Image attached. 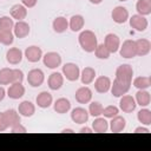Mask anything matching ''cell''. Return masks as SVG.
<instances>
[{
  "instance_id": "obj_1",
  "label": "cell",
  "mask_w": 151,
  "mask_h": 151,
  "mask_svg": "<svg viewBox=\"0 0 151 151\" xmlns=\"http://www.w3.org/2000/svg\"><path fill=\"white\" fill-rule=\"evenodd\" d=\"M78 42H79L80 47L83 48V51H85L87 53H92V52H94V50L98 45V39H97V35L94 34V32H92L90 29H84V31H80V33L78 35Z\"/></svg>"
},
{
  "instance_id": "obj_2",
  "label": "cell",
  "mask_w": 151,
  "mask_h": 151,
  "mask_svg": "<svg viewBox=\"0 0 151 151\" xmlns=\"http://www.w3.org/2000/svg\"><path fill=\"white\" fill-rule=\"evenodd\" d=\"M131 88V83H127V81H123L120 79H117L114 78V80L111 83V93L113 97L116 98H119L124 94H126Z\"/></svg>"
},
{
  "instance_id": "obj_3",
  "label": "cell",
  "mask_w": 151,
  "mask_h": 151,
  "mask_svg": "<svg viewBox=\"0 0 151 151\" xmlns=\"http://www.w3.org/2000/svg\"><path fill=\"white\" fill-rule=\"evenodd\" d=\"M63 76L68 81H77L80 77V68L74 63H66L63 66Z\"/></svg>"
},
{
  "instance_id": "obj_4",
  "label": "cell",
  "mask_w": 151,
  "mask_h": 151,
  "mask_svg": "<svg viewBox=\"0 0 151 151\" xmlns=\"http://www.w3.org/2000/svg\"><path fill=\"white\" fill-rule=\"evenodd\" d=\"M61 61H63L61 55L58 52L51 51V52H47V53L42 54V63L47 68L54 70V68H57L61 65Z\"/></svg>"
},
{
  "instance_id": "obj_5",
  "label": "cell",
  "mask_w": 151,
  "mask_h": 151,
  "mask_svg": "<svg viewBox=\"0 0 151 151\" xmlns=\"http://www.w3.org/2000/svg\"><path fill=\"white\" fill-rule=\"evenodd\" d=\"M45 81V74L40 68H33L27 74V83L32 87H39Z\"/></svg>"
},
{
  "instance_id": "obj_6",
  "label": "cell",
  "mask_w": 151,
  "mask_h": 151,
  "mask_svg": "<svg viewBox=\"0 0 151 151\" xmlns=\"http://www.w3.org/2000/svg\"><path fill=\"white\" fill-rule=\"evenodd\" d=\"M119 54L120 57L125 58V59H132L136 57V42L134 40L127 39L125 40L123 44H120L119 47Z\"/></svg>"
},
{
  "instance_id": "obj_7",
  "label": "cell",
  "mask_w": 151,
  "mask_h": 151,
  "mask_svg": "<svg viewBox=\"0 0 151 151\" xmlns=\"http://www.w3.org/2000/svg\"><path fill=\"white\" fill-rule=\"evenodd\" d=\"M24 57L27 59L28 63H38L42 59V50L37 45H31L25 50Z\"/></svg>"
},
{
  "instance_id": "obj_8",
  "label": "cell",
  "mask_w": 151,
  "mask_h": 151,
  "mask_svg": "<svg viewBox=\"0 0 151 151\" xmlns=\"http://www.w3.org/2000/svg\"><path fill=\"white\" fill-rule=\"evenodd\" d=\"M116 78L120 79L123 81H127V83H132V78H133V68L131 65L129 64H123L119 65L116 70Z\"/></svg>"
},
{
  "instance_id": "obj_9",
  "label": "cell",
  "mask_w": 151,
  "mask_h": 151,
  "mask_svg": "<svg viewBox=\"0 0 151 151\" xmlns=\"http://www.w3.org/2000/svg\"><path fill=\"white\" fill-rule=\"evenodd\" d=\"M25 92H26V88L22 85V83H12V84H9L8 88L6 90V96L11 99L17 100V99L22 98Z\"/></svg>"
},
{
  "instance_id": "obj_10",
  "label": "cell",
  "mask_w": 151,
  "mask_h": 151,
  "mask_svg": "<svg viewBox=\"0 0 151 151\" xmlns=\"http://www.w3.org/2000/svg\"><path fill=\"white\" fill-rule=\"evenodd\" d=\"M119 98H120L119 99V110H122L125 113H131L136 110L137 103L134 100V97H132L130 94H124Z\"/></svg>"
},
{
  "instance_id": "obj_11",
  "label": "cell",
  "mask_w": 151,
  "mask_h": 151,
  "mask_svg": "<svg viewBox=\"0 0 151 151\" xmlns=\"http://www.w3.org/2000/svg\"><path fill=\"white\" fill-rule=\"evenodd\" d=\"M129 22H130V26L137 32H144L149 26L147 19L143 15H139V14H134L132 17H129Z\"/></svg>"
},
{
  "instance_id": "obj_12",
  "label": "cell",
  "mask_w": 151,
  "mask_h": 151,
  "mask_svg": "<svg viewBox=\"0 0 151 151\" xmlns=\"http://www.w3.org/2000/svg\"><path fill=\"white\" fill-rule=\"evenodd\" d=\"M88 111L81 106H78V107H74L71 110V119L73 123L76 124H85L87 123L88 120Z\"/></svg>"
},
{
  "instance_id": "obj_13",
  "label": "cell",
  "mask_w": 151,
  "mask_h": 151,
  "mask_svg": "<svg viewBox=\"0 0 151 151\" xmlns=\"http://www.w3.org/2000/svg\"><path fill=\"white\" fill-rule=\"evenodd\" d=\"M129 11L124 6H116L111 12V18L116 24H124L129 20Z\"/></svg>"
},
{
  "instance_id": "obj_14",
  "label": "cell",
  "mask_w": 151,
  "mask_h": 151,
  "mask_svg": "<svg viewBox=\"0 0 151 151\" xmlns=\"http://www.w3.org/2000/svg\"><path fill=\"white\" fill-rule=\"evenodd\" d=\"M93 92L88 86H81L76 91L74 98L79 104H88L92 100Z\"/></svg>"
},
{
  "instance_id": "obj_15",
  "label": "cell",
  "mask_w": 151,
  "mask_h": 151,
  "mask_svg": "<svg viewBox=\"0 0 151 151\" xmlns=\"http://www.w3.org/2000/svg\"><path fill=\"white\" fill-rule=\"evenodd\" d=\"M104 45L107 47L110 53H116L120 47V39L114 33H107L104 39Z\"/></svg>"
},
{
  "instance_id": "obj_16",
  "label": "cell",
  "mask_w": 151,
  "mask_h": 151,
  "mask_svg": "<svg viewBox=\"0 0 151 151\" xmlns=\"http://www.w3.org/2000/svg\"><path fill=\"white\" fill-rule=\"evenodd\" d=\"M64 76L63 73L60 72H53L48 76V79H47V85L50 87V90L52 91H58L63 87L64 85Z\"/></svg>"
},
{
  "instance_id": "obj_17",
  "label": "cell",
  "mask_w": 151,
  "mask_h": 151,
  "mask_svg": "<svg viewBox=\"0 0 151 151\" xmlns=\"http://www.w3.org/2000/svg\"><path fill=\"white\" fill-rule=\"evenodd\" d=\"M24 58V52L18 47H11L6 52V60L11 65H18Z\"/></svg>"
},
{
  "instance_id": "obj_18",
  "label": "cell",
  "mask_w": 151,
  "mask_h": 151,
  "mask_svg": "<svg viewBox=\"0 0 151 151\" xmlns=\"http://www.w3.org/2000/svg\"><path fill=\"white\" fill-rule=\"evenodd\" d=\"M112 80L106 76H100L94 80V90L98 93H107L111 88Z\"/></svg>"
},
{
  "instance_id": "obj_19",
  "label": "cell",
  "mask_w": 151,
  "mask_h": 151,
  "mask_svg": "<svg viewBox=\"0 0 151 151\" xmlns=\"http://www.w3.org/2000/svg\"><path fill=\"white\" fill-rule=\"evenodd\" d=\"M29 31H31L29 25L26 21L21 20V21L14 22V27H13V31L12 32H13V34H14L15 38L22 39V38H26L29 34Z\"/></svg>"
},
{
  "instance_id": "obj_20",
  "label": "cell",
  "mask_w": 151,
  "mask_h": 151,
  "mask_svg": "<svg viewBox=\"0 0 151 151\" xmlns=\"http://www.w3.org/2000/svg\"><path fill=\"white\" fill-rule=\"evenodd\" d=\"M136 42V55L138 57H145L151 51V42L149 39L140 38L138 40H134Z\"/></svg>"
},
{
  "instance_id": "obj_21",
  "label": "cell",
  "mask_w": 151,
  "mask_h": 151,
  "mask_svg": "<svg viewBox=\"0 0 151 151\" xmlns=\"http://www.w3.org/2000/svg\"><path fill=\"white\" fill-rule=\"evenodd\" d=\"M125 127H126V119L119 114L111 118V122L109 123V129L114 133L123 132L125 130Z\"/></svg>"
},
{
  "instance_id": "obj_22",
  "label": "cell",
  "mask_w": 151,
  "mask_h": 151,
  "mask_svg": "<svg viewBox=\"0 0 151 151\" xmlns=\"http://www.w3.org/2000/svg\"><path fill=\"white\" fill-rule=\"evenodd\" d=\"M35 104L40 107V109H48L52 104H53V97L50 92L47 91H42L40 92L37 98H35Z\"/></svg>"
},
{
  "instance_id": "obj_23",
  "label": "cell",
  "mask_w": 151,
  "mask_h": 151,
  "mask_svg": "<svg viewBox=\"0 0 151 151\" xmlns=\"http://www.w3.org/2000/svg\"><path fill=\"white\" fill-rule=\"evenodd\" d=\"M18 112L21 117H32L35 113V105L29 100H24L18 106Z\"/></svg>"
},
{
  "instance_id": "obj_24",
  "label": "cell",
  "mask_w": 151,
  "mask_h": 151,
  "mask_svg": "<svg viewBox=\"0 0 151 151\" xmlns=\"http://www.w3.org/2000/svg\"><path fill=\"white\" fill-rule=\"evenodd\" d=\"M9 14L14 20L21 21L27 17V8L22 4H15V5H13L11 7Z\"/></svg>"
},
{
  "instance_id": "obj_25",
  "label": "cell",
  "mask_w": 151,
  "mask_h": 151,
  "mask_svg": "<svg viewBox=\"0 0 151 151\" xmlns=\"http://www.w3.org/2000/svg\"><path fill=\"white\" fill-rule=\"evenodd\" d=\"M85 25V18L81 14L72 15L68 20V28L72 32H80L84 28Z\"/></svg>"
},
{
  "instance_id": "obj_26",
  "label": "cell",
  "mask_w": 151,
  "mask_h": 151,
  "mask_svg": "<svg viewBox=\"0 0 151 151\" xmlns=\"http://www.w3.org/2000/svg\"><path fill=\"white\" fill-rule=\"evenodd\" d=\"M53 109L57 113L59 114H65L71 110V101L67 98H58L54 103H53Z\"/></svg>"
},
{
  "instance_id": "obj_27",
  "label": "cell",
  "mask_w": 151,
  "mask_h": 151,
  "mask_svg": "<svg viewBox=\"0 0 151 151\" xmlns=\"http://www.w3.org/2000/svg\"><path fill=\"white\" fill-rule=\"evenodd\" d=\"M80 80L84 85H90L96 79V70L91 66H86L80 71Z\"/></svg>"
},
{
  "instance_id": "obj_28",
  "label": "cell",
  "mask_w": 151,
  "mask_h": 151,
  "mask_svg": "<svg viewBox=\"0 0 151 151\" xmlns=\"http://www.w3.org/2000/svg\"><path fill=\"white\" fill-rule=\"evenodd\" d=\"M134 100H136L137 105H139L140 107H146L150 105L151 94L147 90H138L134 96Z\"/></svg>"
},
{
  "instance_id": "obj_29",
  "label": "cell",
  "mask_w": 151,
  "mask_h": 151,
  "mask_svg": "<svg viewBox=\"0 0 151 151\" xmlns=\"http://www.w3.org/2000/svg\"><path fill=\"white\" fill-rule=\"evenodd\" d=\"M4 116H5V119L7 122V125H8V129H11L12 126L17 125L20 123V114L17 110L14 109H8L6 111H4Z\"/></svg>"
},
{
  "instance_id": "obj_30",
  "label": "cell",
  "mask_w": 151,
  "mask_h": 151,
  "mask_svg": "<svg viewBox=\"0 0 151 151\" xmlns=\"http://www.w3.org/2000/svg\"><path fill=\"white\" fill-rule=\"evenodd\" d=\"M92 130L93 132L97 133H104L109 130V122L106 120L105 117H96L94 120L92 122Z\"/></svg>"
},
{
  "instance_id": "obj_31",
  "label": "cell",
  "mask_w": 151,
  "mask_h": 151,
  "mask_svg": "<svg viewBox=\"0 0 151 151\" xmlns=\"http://www.w3.org/2000/svg\"><path fill=\"white\" fill-rule=\"evenodd\" d=\"M52 28L55 33H64L68 29V20L65 17H57L52 22Z\"/></svg>"
},
{
  "instance_id": "obj_32",
  "label": "cell",
  "mask_w": 151,
  "mask_h": 151,
  "mask_svg": "<svg viewBox=\"0 0 151 151\" xmlns=\"http://www.w3.org/2000/svg\"><path fill=\"white\" fill-rule=\"evenodd\" d=\"M131 85H133L138 90H147L151 86V78L147 77V76L136 77L133 79V81L131 83Z\"/></svg>"
},
{
  "instance_id": "obj_33",
  "label": "cell",
  "mask_w": 151,
  "mask_h": 151,
  "mask_svg": "<svg viewBox=\"0 0 151 151\" xmlns=\"http://www.w3.org/2000/svg\"><path fill=\"white\" fill-rule=\"evenodd\" d=\"M136 11L139 15H143V17L151 14V1L150 0H138L136 2Z\"/></svg>"
},
{
  "instance_id": "obj_34",
  "label": "cell",
  "mask_w": 151,
  "mask_h": 151,
  "mask_svg": "<svg viewBox=\"0 0 151 151\" xmlns=\"http://www.w3.org/2000/svg\"><path fill=\"white\" fill-rule=\"evenodd\" d=\"M137 119L144 126L151 125V111L149 109H146V107L140 109L138 111V113H137Z\"/></svg>"
},
{
  "instance_id": "obj_35",
  "label": "cell",
  "mask_w": 151,
  "mask_h": 151,
  "mask_svg": "<svg viewBox=\"0 0 151 151\" xmlns=\"http://www.w3.org/2000/svg\"><path fill=\"white\" fill-rule=\"evenodd\" d=\"M12 77H13V68L4 67L0 70V85H9L12 84Z\"/></svg>"
},
{
  "instance_id": "obj_36",
  "label": "cell",
  "mask_w": 151,
  "mask_h": 151,
  "mask_svg": "<svg viewBox=\"0 0 151 151\" xmlns=\"http://www.w3.org/2000/svg\"><path fill=\"white\" fill-rule=\"evenodd\" d=\"M14 27V19L12 17H0V31H9L12 32Z\"/></svg>"
},
{
  "instance_id": "obj_37",
  "label": "cell",
  "mask_w": 151,
  "mask_h": 151,
  "mask_svg": "<svg viewBox=\"0 0 151 151\" xmlns=\"http://www.w3.org/2000/svg\"><path fill=\"white\" fill-rule=\"evenodd\" d=\"M94 55H96L98 59L106 60V59L110 58L111 53H110V51L107 50V47H106V46L104 45V42H103V44H98V45H97V47H96V50H94Z\"/></svg>"
},
{
  "instance_id": "obj_38",
  "label": "cell",
  "mask_w": 151,
  "mask_h": 151,
  "mask_svg": "<svg viewBox=\"0 0 151 151\" xmlns=\"http://www.w3.org/2000/svg\"><path fill=\"white\" fill-rule=\"evenodd\" d=\"M88 114L92 116V117H99L101 116V112H103V105L99 103V101H90V105H88Z\"/></svg>"
},
{
  "instance_id": "obj_39",
  "label": "cell",
  "mask_w": 151,
  "mask_h": 151,
  "mask_svg": "<svg viewBox=\"0 0 151 151\" xmlns=\"http://www.w3.org/2000/svg\"><path fill=\"white\" fill-rule=\"evenodd\" d=\"M14 41V34L9 31H0V44L5 46L12 45Z\"/></svg>"
},
{
  "instance_id": "obj_40",
  "label": "cell",
  "mask_w": 151,
  "mask_h": 151,
  "mask_svg": "<svg viewBox=\"0 0 151 151\" xmlns=\"http://www.w3.org/2000/svg\"><path fill=\"white\" fill-rule=\"evenodd\" d=\"M117 114H119V107H117L116 105H109L106 107H103V112H101V116H104L105 118H113L116 117Z\"/></svg>"
},
{
  "instance_id": "obj_41",
  "label": "cell",
  "mask_w": 151,
  "mask_h": 151,
  "mask_svg": "<svg viewBox=\"0 0 151 151\" xmlns=\"http://www.w3.org/2000/svg\"><path fill=\"white\" fill-rule=\"evenodd\" d=\"M24 72L19 68H13V77H12V83H22L24 81Z\"/></svg>"
},
{
  "instance_id": "obj_42",
  "label": "cell",
  "mask_w": 151,
  "mask_h": 151,
  "mask_svg": "<svg viewBox=\"0 0 151 151\" xmlns=\"http://www.w3.org/2000/svg\"><path fill=\"white\" fill-rule=\"evenodd\" d=\"M26 131H27L26 127L21 123H19V124H17V125H14V126L11 127V132H13V133H24Z\"/></svg>"
},
{
  "instance_id": "obj_43",
  "label": "cell",
  "mask_w": 151,
  "mask_h": 151,
  "mask_svg": "<svg viewBox=\"0 0 151 151\" xmlns=\"http://www.w3.org/2000/svg\"><path fill=\"white\" fill-rule=\"evenodd\" d=\"M8 129V125H7V122L5 119V116H4V112H0V132H4Z\"/></svg>"
},
{
  "instance_id": "obj_44",
  "label": "cell",
  "mask_w": 151,
  "mask_h": 151,
  "mask_svg": "<svg viewBox=\"0 0 151 151\" xmlns=\"http://www.w3.org/2000/svg\"><path fill=\"white\" fill-rule=\"evenodd\" d=\"M21 4H22L26 8H33V7H35V5L38 4V0H21Z\"/></svg>"
},
{
  "instance_id": "obj_45",
  "label": "cell",
  "mask_w": 151,
  "mask_h": 151,
  "mask_svg": "<svg viewBox=\"0 0 151 151\" xmlns=\"http://www.w3.org/2000/svg\"><path fill=\"white\" fill-rule=\"evenodd\" d=\"M149 132H150V130L147 127H145L144 125L138 126V127L134 129V133H149Z\"/></svg>"
},
{
  "instance_id": "obj_46",
  "label": "cell",
  "mask_w": 151,
  "mask_h": 151,
  "mask_svg": "<svg viewBox=\"0 0 151 151\" xmlns=\"http://www.w3.org/2000/svg\"><path fill=\"white\" fill-rule=\"evenodd\" d=\"M5 97H6V90L2 85H0V101H2L5 99Z\"/></svg>"
},
{
  "instance_id": "obj_47",
  "label": "cell",
  "mask_w": 151,
  "mask_h": 151,
  "mask_svg": "<svg viewBox=\"0 0 151 151\" xmlns=\"http://www.w3.org/2000/svg\"><path fill=\"white\" fill-rule=\"evenodd\" d=\"M79 132H81V133H91V132H93V130H92V127L84 126V127H81V129L79 130Z\"/></svg>"
},
{
  "instance_id": "obj_48",
  "label": "cell",
  "mask_w": 151,
  "mask_h": 151,
  "mask_svg": "<svg viewBox=\"0 0 151 151\" xmlns=\"http://www.w3.org/2000/svg\"><path fill=\"white\" fill-rule=\"evenodd\" d=\"M91 4H93V5H99V4H101L104 0H88Z\"/></svg>"
},
{
  "instance_id": "obj_49",
  "label": "cell",
  "mask_w": 151,
  "mask_h": 151,
  "mask_svg": "<svg viewBox=\"0 0 151 151\" xmlns=\"http://www.w3.org/2000/svg\"><path fill=\"white\" fill-rule=\"evenodd\" d=\"M61 132H65L66 133V132H74V131L72 129H64V130H61Z\"/></svg>"
},
{
  "instance_id": "obj_50",
  "label": "cell",
  "mask_w": 151,
  "mask_h": 151,
  "mask_svg": "<svg viewBox=\"0 0 151 151\" xmlns=\"http://www.w3.org/2000/svg\"><path fill=\"white\" fill-rule=\"evenodd\" d=\"M118 1H127V0H118Z\"/></svg>"
},
{
  "instance_id": "obj_51",
  "label": "cell",
  "mask_w": 151,
  "mask_h": 151,
  "mask_svg": "<svg viewBox=\"0 0 151 151\" xmlns=\"http://www.w3.org/2000/svg\"><path fill=\"white\" fill-rule=\"evenodd\" d=\"M150 1H151V0H150Z\"/></svg>"
}]
</instances>
